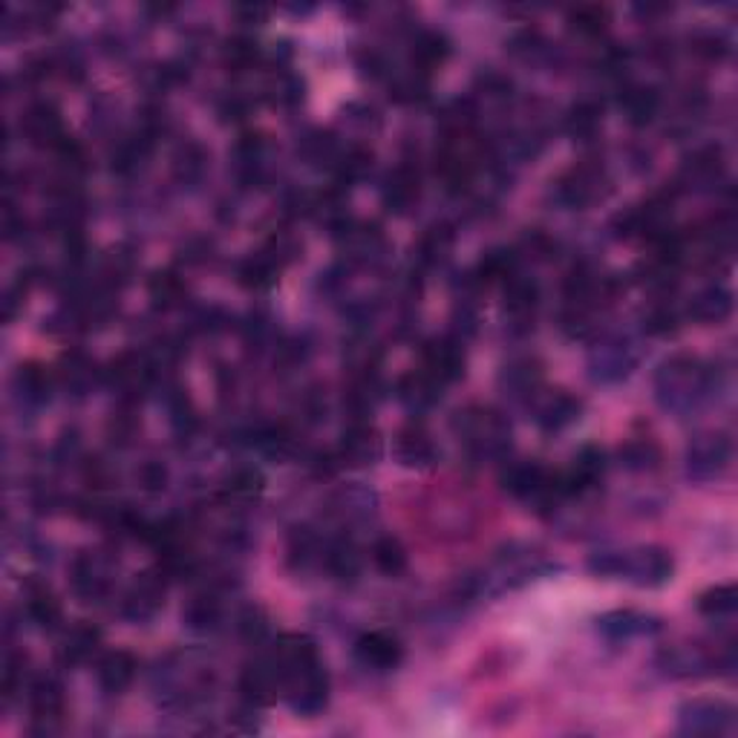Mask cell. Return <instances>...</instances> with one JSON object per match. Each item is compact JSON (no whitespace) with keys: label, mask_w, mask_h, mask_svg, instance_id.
I'll return each instance as SVG.
<instances>
[{"label":"cell","mask_w":738,"mask_h":738,"mask_svg":"<svg viewBox=\"0 0 738 738\" xmlns=\"http://www.w3.org/2000/svg\"><path fill=\"white\" fill-rule=\"evenodd\" d=\"M395 459H399L404 468H418V471H425L430 464L439 462V445L433 441V436L427 433L425 425H413L401 427L399 436H395Z\"/></svg>","instance_id":"cell-27"},{"label":"cell","mask_w":738,"mask_h":738,"mask_svg":"<svg viewBox=\"0 0 738 738\" xmlns=\"http://www.w3.org/2000/svg\"><path fill=\"white\" fill-rule=\"evenodd\" d=\"M687 314H690L695 323H704V326H718L733 314V291L722 284L704 286L701 291H695L687 303Z\"/></svg>","instance_id":"cell-29"},{"label":"cell","mask_w":738,"mask_h":738,"mask_svg":"<svg viewBox=\"0 0 738 738\" xmlns=\"http://www.w3.org/2000/svg\"><path fill=\"white\" fill-rule=\"evenodd\" d=\"M26 683V658L24 655L9 653L3 660V699L12 701L18 692H24Z\"/></svg>","instance_id":"cell-55"},{"label":"cell","mask_w":738,"mask_h":738,"mask_svg":"<svg viewBox=\"0 0 738 738\" xmlns=\"http://www.w3.org/2000/svg\"><path fill=\"white\" fill-rule=\"evenodd\" d=\"M568 30L586 41L600 38V35H606V30H609V9L597 7V3L572 9V12H568Z\"/></svg>","instance_id":"cell-46"},{"label":"cell","mask_w":738,"mask_h":738,"mask_svg":"<svg viewBox=\"0 0 738 738\" xmlns=\"http://www.w3.org/2000/svg\"><path fill=\"white\" fill-rule=\"evenodd\" d=\"M621 464L626 471L646 473L660 464V448L653 439H632L621 448Z\"/></svg>","instance_id":"cell-47"},{"label":"cell","mask_w":738,"mask_h":738,"mask_svg":"<svg viewBox=\"0 0 738 738\" xmlns=\"http://www.w3.org/2000/svg\"><path fill=\"white\" fill-rule=\"evenodd\" d=\"M422 199V173L413 162H401L384 176L381 185V205L395 217H404Z\"/></svg>","instance_id":"cell-18"},{"label":"cell","mask_w":738,"mask_h":738,"mask_svg":"<svg viewBox=\"0 0 738 738\" xmlns=\"http://www.w3.org/2000/svg\"><path fill=\"white\" fill-rule=\"evenodd\" d=\"M621 107L632 127L653 125L655 116L660 113V93L655 87L629 84L621 93Z\"/></svg>","instance_id":"cell-37"},{"label":"cell","mask_w":738,"mask_h":738,"mask_svg":"<svg viewBox=\"0 0 738 738\" xmlns=\"http://www.w3.org/2000/svg\"><path fill=\"white\" fill-rule=\"evenodd\" d=\"M690 49L704 61H724V58L730 56V38L718 30H699L690 38Z\"/></svg>","instance_id":"cell-51"},{"label":"cell","mask_w":738,"mask_h":738,"mask_svg":"<svg viewBox=\"0 0 738 738\" xmlns=\"http://www.w3.org/2000/svg\"><path fill=\"white\" fill-rule=\"evenodd\" d=\"M208 171V153L199 142H182L173 153V176L182 185H197Z\"/></svg>","instance_id":"cell-43"},{"label":"cell","mask_w":738,"mask_h":738,"mask_svg":"<svg viewBox=\"0 0 738 738\" xmlns=\"http://www.w3.org/2000/svg\"><path fill=\"white\" fill-rule=\"evenodd\" d=\"M655 667L667 678H715L733 676L736 669V646L733 644H678L660 649Z\"/></svg>","instance_id":"cell-5"},{"label":"cell","mask_w":738,"mask_h":738,"mask_svg":"<svg viewBox=\"0 0 738 738\" xmlns=\"http://www.w3.org/2000/svg\"><path fill=\"white\" fill-rule=\"evenodd\" d=\"M272 655L284 678L286 704L303 718L323 713L330 704V676L323 669L318 646L303 635H284L272 646Z\"/></svg>","instance_id":"cell-1"},{"label":"cell","mask_w":738,"mask_h":738,"mask_svg":"<svg viewBox=\"0 0 738 738\" xmlns=\"http://www.w3.org/2000/svg\"><path fill=\"white\" fill-rule=\"evenodd\" d=\"M606 464L609 462H606L603 448L586 445V448L577 450L572 468L560 471V482H563V491H566V499L589 494L591 487L600 485V480L606 476Z\"/></svg>","instance_id":"cell-24"},{"label":"cell","mask_w":738,"mask_h":738,"mask_svg":"<svg viewBox=\"0 0 738 738\" xmlns=\"http://www.w3.org/2000/svg\"><path fill=\"white\" fill-rule=\"evenodd\" d=\"M422 369L445 387L459 381L464 376V341L456 335L433 338L422 353Z\"/></svg>","instance_id":"cell-21"},{"label":"cell","mask_w":738,"mask_h":738,"mask_svg":"<svg viewBox=\"0 0 738 738\" xmlns=\"http://www.w3.org/2000/svg\"><path fill=\"white\" fill-rule=\"evenodd\" d=\"M260 491H263V476L254 468H237L226 480L228 499H252Z\"/></svg>","instance_id":"cell-53"},{"label":"cell","mask_w":738,"mask_h":738,"mask_svg":"<svg viewBox=\"0 0 738 738\" xmlns=\"http://www.w3.org/2000/svg\"><path fill=\"white\" fill-rule=\"evenodd\" d=\"M641 353L629 335H603L589 353V376L597 384H618L635 372Z\"/></svg>","instance_id":"cell-7"},{"label":"cell","mask_w":738,"mask_h":738,"mask_svg":"<svg viewBox=\"0 0 738 738\" xmlns=\"http://www.w3.org/2000/svg\"><path fill=\"white\" fill-rule=\"evenodd\" d=\"M237 15L243 18L245 26H254V24L260 26V21H263V18H266L268 12L263 7H240V9H237Z\"/></svg>","instance_id":"cell-58"},{"label":"cell","mask_w":738,"mask_h":738,"mask_svg":"<svg viewBox=\"0 0 738 738\" xmlns=\"http://www.w3.org/2000/svg\"><path fill=\"white\" fill-rule=\"evenodd\" d=\"M453 245H456L453 228L445 226V222H441V226L427 228L425 237L418 240V249H416L418 266L422 268L441 266V263L450 257V252H453Z\"/></svg>","instance_id":"cell-42"},{"label":"cell","mask_w":738,"mask_h":738,"mask_svg":"<svg viewBox=\"0 0 738 738\" xmlns=\"http://www.w3.org/2000/svg\"><path fill=\"white\" fill-rule=\"evenodd\" d=\"M268 142L266 136L245 134L234 148V171L245 185H254L266 176Z\"/></svg>","instance_id":"cell-35"},{"label":"cell","mask_w":738,"mask_h":738,"mask_svg":"<svg viewBox=\"0 0 738 738\" xmlns=\"http://www.w3.org/2000/svg\"><path fill=\"white\" fill-rule=\"evenodd\" d=\"M56 376L41 364H21L12 376V395L24 410L47 407L56 393Z\"/></svg>","instance_id":"cell-25"},{"label":"cell","mask_w":738,"mask_h":738,"mask_svg":"<svg viewBox=\"0 0 738 738\" xmlns=\"http://www.w3.org/2000/svg\"><path fill=\"white\" fill-rule=\"evenodd\" d=\"M136 480L142 482L145 491H162L168 482V471L159 462H145L136 473Z\"/></svg>","instance_id":"cell-57"},{"label":"cell","mask_w":738,"mask_h":738,"mask_svg":"<svg viewBox=\"0 0 738 738\" xmlns=\"http://www.w3.org/2000/svg\"><path fill=\"white\" fill-rule=\"evenodd\" d=\"M24 614L38 629H56L61 623V603L47 583L30 580L24 586Z\"/></svg>","instance_id":"cell-34"},{"label":"cell","mask_w":738,"mask_h":738,"mask_svg":"<svg viewBox=\"0 0 738 738\" xmlns=\"http://www.w3.org/2000/svg\"><path fill=\"white\" fill-rule=\"evenodd\" d=\"M240 695L249 707H268L277 695H284V678H280V667L272 653L257 655L249 660L240 676Z\"/></svg>","instance_id":"cell-14"},{"label":"cell","mask_w":738,"mask_h":738,"mask_svg":"<svg viewBox=\"0 0 738 738\" xmlns=\"http://www.w3.org/2000/svg\"><path fill=\"white\" fill-rule=\"evenodd\" d=\"M266 99L272 104H280V107H295V104L303 102V81L295 72L280 70L266 84Z\"/></svg>","instance_id":"cell-50"},{"label":"cell","mask_w":738,"mask_h":738,"mask_svg":"<svg viewBox=\"0 0 738 738\" xmlns=\"http://www.w3.org/2000/svg\"><path fill=\"white\" fill-rule=\"evenodd\" d=\"M738 606V591L733 583H724V586H713L704 595L699 597V612L707 618V621H730L736 614Z\"/></svg>","instance_id":"cell-45"},{"label":"cell","mask_w":738,"mask_h":738,"mask_svg":"<svg viewBox=\"0 0 738 738\" xmlns=\"http://www.w3.org/2000/svg\"><path fill=\"white\" fill-rule=\"evenodd\" d=\"M655 399L660 410L672 416H692L722 393L724 369L707 364L699 355H669L655 369Z\"/></svg>","instance_id":"cell-2"},{"label":"cell","mask_w":738,"mask_h":738,"mask_svg":"<svg viewBox=\"0 0 738 738\" xmlns=\"http://www.w3.org/2000/svg\"><path fill=\"white\" fill-rule=\"evenodd\" d=\"M381 436L367 418H353L338 441V462L349 468H369L381 459Z\"/></svg>","instance_id":"cell-19"},{"label":"cell","mask_w":738,"mask_h":738,"mask_svg":"<svg viewBox=\"0 0 738 738\" xmlns=\"http://www.w3.org/2000/svg\"><path fill=\"white\" fill-rule=\"evenodd\" d=\"M30 690V715L32 733L38 736H53L64 727V713H67V695L64 683L56 676H38L26 683Z\"/></svg>","instance_id":"cell-11"},{"label":"cell","mask_w":738,"mask_h":738,"mask_svg":"<svg viewBox=\"0 0 738 738\" xmlns=\"http://www.w3.org/2000/svg\"><path fill=\"white\" fill-rule=\"evenodd\" d=\"M284 268H286L284 260L277 257V254L266 245V249H260V252H254L252 257H245L243 263H240L237 277H240V284H243L245 289L266 291L277 284V277H280Z\"/></svg>","instance_id":"cell-33"},{"label":"cell","mask_w":738,"mask_h":738,"mask_svg":"<svg viewBox=\"0 0 738 738\" xmlns=\"http://www.w3.org/2000/svg\"><path fill=\"white\" fill-rule=\"evenodd\" d=\"M361 551L349 537H335L323 549V566L330 574H335L338 580H355L361 574Z\"/></svg>","instance_id":"cell-40"},{"label":"cell","mask_w":738,"mask_h":738,"mask_svg":"<svg viewBox=\"0 0 738 738\" xmlns=\"http://www.w3.org/2000/svg\"><path fill=\"white\" fill-rule=\"evenodd\" d=\"M162 606H165V574L145 572L127 586L118 612L130 623H150L162 612Z\"/></svg>","instance_id":"cell-13"},{"label":"cell","mask_w":738,"mask_h":738,"mask_svg":"<svg viewBox=\"0 0 738 738\" xmlns=\"http://www.w3.org/2000/svg\"><path fill=\"white\" fill-rule=\"evenodd\" d=\"M441 390H445V384H439L436 378L427 376L425 369H418V372H410V376L401 378L399 387H395V395H399V401L410 413L422 416V413H427V410L439 404Z\"/></svg>","instance_id":"cell-30"},{"label":"cell","mask_w":738,"mask_h":738,"mask_svg":"<svg viewBox=\"0 0 738 738\" xmlns=\"http://www.w3.org/2000/svg\"><path fill=\"white\" fill-rule=\"evenodd\" d=\"M603 165L580 162V165H574L572 171L563 173L557 182H551V197L566 211H583V208H589V205H595L597 199L603 197Z\"/></svg>","instance_id":"cell-9"},{"label":"cell","mask_w":738,"mask_h":738,"mask_svg":"<svg viewBox=\"0 0 738 738\" xmlns=\"http://www.w3.org/2000/svg\"><path fill=\"white\" fill-rule=\"evenodd\" d=\"M531 404H534V422L542 433H563L574 422H580L583 401L566 390L540 393Z\"/></svg>","instance_id":"cell-23"},{"label":"cell","mask_w":738,"mask_h":738,"mask_svg":"<svg viewBox=\"0 0 738 738\" xmlns=\"http://www.w3.org/2000/svg\"><path fill=\"white\" fill-rule=\"evenodd\" d=\"M733 441L727 433H701L687 448V476L695 482H715L730 471Z\"/></svg>","instance_id":"cell-10"},{"label":"cell","mask_w":738,"mask_h":738,"mask_svg":"<svg viewBox=\"0 0 738 738\" xmlns=\"http://www.w3.org/2000/svg\"><path fill=\"white\" fill-rule=\"evenodd\" d=\"M511 53L528 64H542L554 58V49H551L549 38L537 30H519L511 38Z\"/></svg>","instance_id":"cell-48"},{"label":"cell","mask_w":738,"mask_h":738,"mask_svg":"<svg viewBox=\"0 0 738 738\" xmlns=\"http://www.w3.org/2000/svg\"><path fill=\"white\" fill-rule=\"evenodd\" d=\"M369 554H372V566L381 574H387V577H399V574L407 572V549L401 545L399 537H378Z\"/></svg>","instance_id":"cell-44"},{"label":"cell","mask_w":738,"mask_h":738,"mask_svg":"<svg viewBox=\"0 0 738 738\" xmlns=\"http://www.w3.org/2000/svg\"><path fill=\"white\" fill-rule=\"evenodd\" d=\"M499 387L508 399L531 404L542 393V364L537 358H528V355L514 358L499 372Z\"/></svg>","instance_id":"cell-26"},{"label":"cell","mask_w":738,"mask_h":738,"mask_svg":"<svg viewBox=\"0 0 738 738\" xmlns=\"http://www.w3.org/2000/svg\"><path fill=\"white\" fill-rule=\"evenodd\" d=\"M56 381L61 390H67V395H87L99 381V369L95 364L87 358L84 353H70L64 355L61 364L56 369Z\"/></svg>","instance_id":"cell-36"},{"label":"cell","mask_w":738,"mask_h":738,"mask_svg":"<svg viewBox=\"0 0 738 738\" xmlns=\"http://www.w3.org/2000/svg\"><path fill=\"white\" fill-rule=\"evenodd\" d=\"M150 300L162 309L180 307L182 298H185V284H182L180 277L173 275V272H157V275L150 277Z\"/></svg>","instance_id":"cell-52"},{"label":"cell","mask_w":738,"mask_h":738,"mask_svg":"<svg viewBox=\"0 0 738 738\" xmlns=\"http://www.w3.org/2000/svg\"><path fill=\"white\" fill-rule=\"evenodd\" d=\"M222 61H226L228 70L234 72H245L257 67L263 61V47H260L257 41L252 38H234L228 41L226 49H222Z\"/></svg>","instance_id":"cell-49"},{"label":"cell","mask_w":738,"mask_h":738,"mask_svg":"<svg viewBox=\"0 0 738 738\" xmlns=\"http://www.w3.org/2000/svg\"><path fill=\"white\" fill-rule=\"evenodd\" d=\"M70 586L72 595L81 603H102L111 595L113 586V566L102 551H81L70 563Z\"/></svg>","instance_id":"cell-12"},{"label":"cell","mask_w":738,"mask_h":738,"mask_svg":"<svg viewBox=\"0 0 738 738\" xmlns=\"http://www.w3.org/2000/svg\"><path fill=\"white\" fill-rule=\"evenodd\" d=\"M537 309H540V286L531 277L517 275L505 284V326L514 335L534 330Z\"/></svg>","instance_id":"cell-16"},{"label":"cell","mask_w":738,"mask_h":738,"mask_svg":"<svg viewBox=\"0 0 738 738\" xmlns=\"http://www.w3.org/2000/svg\"><path fill=\"white\" fill-rule=\"evenodd\" d=\"M450 56V41L441 32L418 30L410 44V70L430 79L433 70H439Z\"/></svg>","instance_id":"cell-31"},{"label":"cell","mask_w":738,"mask_h":738,"mask_svg":"<svg viewBox=\"0 0 738 738\" xmlns=\"http://www.w3.org/2000/svg\"><path fill=\"white\" fill-rule=\"evenodd\" d=\"M505 491L519 503L534 505V508H554L566 499L563 482L557 471H549L537 462H514L503 473Z\"/></svg>","instance_id":"cell-6"},{"label":"cell","mask_w":738,"mask_h":738,"mask_svg":"<svg viewBox=\"0 0 738 738\" xmlns=\"http://www.w3.org/2000/svg\"><path fill=\"white\" fill-rule=\"evenodd\" d=\"M727 180V157L718 145H701L683 159L681 182L687 188L707 191Z\"/></svg>","instance_id":"cell-20"},{"label":"cell","mask_w":738,"mask_h":738,"mask_svg":"<svg viewBox=\"0 0 738 738\" xmlns=\"http://www.w3.org/2000/svg\"><path fill=\"white\" fill-rule=\"evenodd\" d=\"M597 635L609 641V644H626V641H635V637L658 635L664 623L660 618L649 612H637V609H614V612L600 614L595 621Z\"/></svg>","instance_id":"cell-15"},{"label":"cell","mask_w":738,"mask_h":738,"mask_svg":"<svg viewBox=\"0 0 738 738\" xmlns=\"http://www.w3.org/2000/svg\"><path fill=\"white\" fill-rule=\"evenodd\" d=\"M99 646H102V632L95 626L79 623L70 632H64L61 644H58V664L67 669L84 667L99 655Z\"/></svg>","instance_id":"cell-32"},{"label":"cell","mask_w":738,"mask_h":738,"mask_svg":"<svg viewBox=\"0 0 738 738\" xmlns=\"http://www.w3.org/2000/svg\"><path fill=\"white\" fill-rule=\"evenodd\" d=\"M136 672H139V660L125 649L102 655L95 664V678H99L104 695H125L134 687Z\"/></svg>","instance_id":"cell-28"},{"label":"cell","mask_w":738,"mask_h":738,"mask_svg":"<svg viewBox=\"0 0 738 738\" xmlns=\"http://www.w3.org/2000/svg\"><path fill=\"white\" fill-rule=\"evenodd\" d=\"M372 171V150L364 145H346L338 150V157L332 162V173H335V185L338 188H349L364 182Z\"/></svg>","instance_id":"cell-38"},{"label":"cell","mask_w":738,"mask_h":738,"mask_svg":"<svg viewBox=\"0 0 738 738\" xmlns=\"http://www.w3.org/2000/svg\"><path fill=\"white\" fill-rule=\"evenodd\" d=\"M600 125H603V107L591 99L574 104L563 118V130L572 136L574 142H591L600 134Z\"/></svg>","instance_id":"cell-41"},{"label":"cell","mask_w":738,"mask_h":738,"mask_svg":"<svg viewBox=\"0 0 738 738\" xmlns=\"http://www.w3.org/2000/svg\"><path fill=\"white\" fill-rule=\"evenodd\" d=\"M681 326V314L676 312V307H669V303H655L649 312L644 314V330L649 335H672V332Z\"/></svg>","instance_id":"cell-54"},{"label":"cell","mask_w":738,"mask_h":738,"mask_svg":"<svg viewBox=\"0 0 738 738\" xmlns=\"http://www.w3.org/2000/svg\"><path fill=\"white\" fill-rule=\"evenodd\" d=\"M21 136L35 148L56 150L67 139L61 111L53 102H35L21 116Z\"/></svg>","instance_id":"cell-22"},{"label":"cell","mask_w":738,"mask_h":738,"mask_svg":"<svg viewBox=\"0 0 738 738\" xmlns=\"http://www.w3.org/2000/svg\"><path fill=\"white\" fill-rule=\"evenodd\" d=\"M355 660L361 664L369 672H393L401 667L404 660V646L395 635L384 632V629H376V632H364L353 646Z\"/></svg>","instance_id":"cell-17"},{"label":"cell","mask_w":738,"mask_h":738,"mask_svg":"<svg viewBox=\"0 0 738 738\" xmlns=\"http://www.w3.org/2000/svg\"><path fill=\"white\" fill-rule=\"evenodd\" d=\"M589 572L603 580H626L637 589H660L672 580L676 563L669 551L644 545L632 551H603L589 560Z\"/></svg>","instance_id":"cell-3"},{"label":"cell","mask_w":738,"mask_h":738,"mask_svg":"<svg viewBox=\"0 0 738 738\" xmlns=\"http://www.w3.org/2000/svg\"><path fill=\"white\" fill-rule=\"evenodd\" d=\"M182 621L191 632H197V635H211L217 632L222 623V603L220 597L214 595V591H199L188 600L185 606V612H182Z\"/></svg>","instance_id":"cell-39"},{"label":"cell","mask_w":738,"mask_h":738,"mask_svg":"<svg viewBox=\"0 0 738 738\" xmlns=\"http://www.w3.org/2000/svg\"><path fill=\"white\" fill-rule=\"evenodd\" d=\"M240 632H243V637H249V641H254V644H260L263 637L268 635V618L263 609H257V606H249V609H243L240 612Z\"/></svg>","instance_id":"cell-56"},{"label":"cell","mask_w":738,"mask_h":738,"mask_svg":"<svg viewBox=\"0 0 738 738\" xmlns=\"http://www.w3.org/2000/svg\"><path fill=\"white\" fill-rule=\"evenodd\" d=\"M678 730L683 736H733L736 707L724 699H690L678 707Z\"/></svg>","instance_id":"cell-8"},{"label":"cell","mask_w":738,"mask_h":738,"mask_svg":"<svg viewBox=\"0 0 738 738\" xmlns=\"http://www.w3.org/2000/svg\"><path fill=\"white\" fill-rule=\"evenodd\" d=\"M453 430L468 456L476 462H499L511 450V425L494 407L473 404V407L459 410L453 418Z\"/></svg>","instance_id":"cell-4"}]
</instances>
